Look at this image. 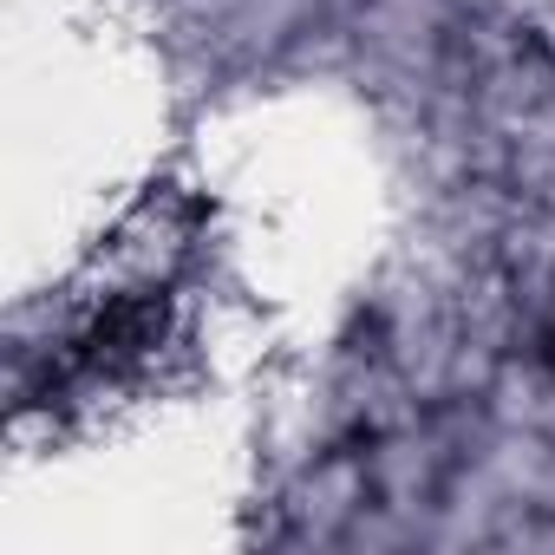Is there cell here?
Wrapping results in <instances>:
<instances>
[{"instance_id": "1", "label": "cell", "mask_w": 555, "mask_h": 555, "mask_svg": "<svg viewBox=\"0 0 555 555\" xmlns=\"http://www.w3.org/2000/svg\"><path fill=\"white\" fill-rule=\"evenodd\" d=\"M157 327H164V301L157 295H125V301H112L99 321H92V334L73 347V373H112V366H125V360H138L151 340H157Z\"/></svg>"}, {"instance_id": "2", "label": "cell", "mask_w": 555, "mask_h": 555, "mask_svg": "<svg viewBox=\"0 0 555 555\" xmlns=\"http://www.w3.org/2000/svg\"><path fill=\"white\" fill-rule=\"evenodd\" d=\"M548 360H555V334H548Z\"/></svg>"}]
</instances>
